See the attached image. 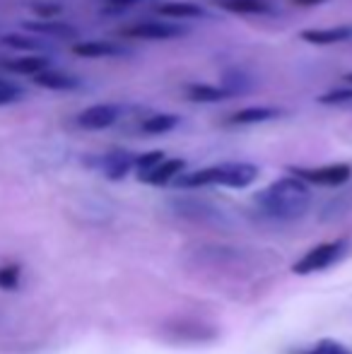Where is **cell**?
I'll return each instance as SVG.
<instances>
[{
	"label": "cell",
	"mask_w": 352,
	"mask_h": 354,
	"mask_svg": "<svg viewBox=\"0 0 352 354\" xmlns=\"http://www.w3.org/2000/svg\"><path fill=\"white\" fill-rule=\"evenodd\" d=\"M266 253L251 251L244 246H230V243H203L193 246L183 253V266L201 275H220V277H249L261 272L268 263Z\"/></svg>",
	"instance_id": "obj_1"
},
{
	"label": "cell",
	"mask_w": 352,
	"mask_h": 354,
	"mask_svg": "<svg viewBox=\"0 0 352 354\" xmlns=\"http://www.w3.org/2000/svg\"><path fill=\"white\" fill-rule=\"evenodd\" d=\"M254 205L272 222H297L311 210V188L299 176L290 174L256 193Z\"/></svg>",
	"instance_id": "obj_2"
},
{
	"label": "cell",
	"mask_w": 352,
	"mask_h": 354,
	"mask_svg": "<svg viewBox=\"0 0 352 354\" xmlns=\"http://www.w3.org/2000/svg\"><path fill=\"white\" fill-rule=\"evenodd\" d=\"M259 178V167L251 162H222L212 167L198 169V171L178 174L174 183L178 188H205V186H225V188H246Z\"/></svg>",
	"instance_id": "obj_3"
},
{
	"label": "cell",
	"mask_w": 352,
	"mask_h": 354,
	"mask_svg": "<svg viewBox=\"0 0 352 354\" xmlns=\"http://www.w3.org/2000/svg\"><path fill=\"white\" fill-rule=\"evenodd\" d=\"M172 212L178 219H186L193 224H203V227H215V229H232L234 217L225 210V207L215 205L210 201H198V198H178L169 203Z\"/></svg>",
	"instance_id": "obj_4"
},
{
	"label": "cell",
	"mask_w": 352,
	"mask_h": 354,
	"mask_svg": "<svg viewBox=\"0 0 352 354\" xmlns=\"http://www.w3.org/2000/svg\"><path fill=\"white\" fill-rule=\"evenodd\" d=\"M350 248V239L348 236H340L333 239V241H324L319 246L309 248L299 261L292 266V272L295 275H314V272L321 270H328L333 268L335 263L343 261V256L348 253Z\"/></svg>",
	"instance_id": "obj_5"
},
{
	"label": "cell",
	"mask_w": 352,
	"mask_h": 354,
	"mask_svg": "<svg viewBox=\"0 0 352 354\" xmlns=\"http://www.w3.org/2000/svg\"><path fill=\"white\" fill-rule=\"evenodd\" d=\"M191 29L181 24L178 19H142V22H133L118 29V37L131 39V41H172V39H181Z\"/></svg>",
	"instance_id": "obj_6"
},
{
	"label": "cell",
	"mask_w": 352,
	"mask_h": 354,
	"mask_svg": "<svg viewBox=\"0 0 352 354\" xmlns=\"http://www.w3.org/2000/svg\"><path fill=\"white\" fill-rule=\"evenodd\" d=\"M287 171L299 176L309 186H326V188H338L352 178V167L345 162L324 164V167H287Z\"/></svg>",
	"instance_id": "obj_7"
},
{
	"label": "cell",
	"mask_w": 352,
	"mask_h": 354,
	"mask_svg": "<svg viewBox=\"0 0 352 354\" xmlns=\"http://www.w3.org/2000/svg\"><path fill=\"white\" fill-rule=\"evenodd\" d=\"M136 157L138 154L128 152V149H111V152L94 157L89 164L94 169H99L104 174V178H109V181H123L136 169Z\"/></svg>",
	"instance_id": "obj_8"
},
{
	"label": "cell",
	"mask_w": 352,
	"mask_h": 354,
	"mask_svg": "<svg viewBox=\"0 0 352 354\" xmlns=\"http://www.w3.org/2000/svg\"><path fill=\"white\" fill-rule=\"evenodd\" d=\"M121 113L123 106L118 104H92L77 113L75 123L82 131H104V128H111L121 118Z\"/></svg>",
	"instance_id": "obj_9"
},
{
	"label": "cell",
	"mask_w": 352,
	"mask_h": 354,
	"mask_svg": "<svg viewBox=\"0 0 352 354\" xmlns=\"http://www.w3.org/2000/svg\"><path fill=\"white\" fill-rule=\"evenodd\" d=\"M73 53L80 58H123L131 56L133 51L118 41H109V39H87V41L73 44Z\"/></svg>",
	"instance_id": "obj_10"
},
{
	"label": "cell",
	"mask_w": 352,
	"mask_h": 354,
	"mask_svg": "<svg viewBox=\"0 0 352 354\" xmlns=\"http://www.w3.org/2000/svg\"><path fill=\"white\" fill-rule=\"evenodd\" d=\"M24 29L37 37H48V39H58V41H77L80 32L73 27L71 22H63V19L53 17V19H34V22H24Z\"/></svg>",
	"instance_id": "obj_11"
},
{
	"label": "cell",
	"mask_w": 352,
	"mask_h": 354,
	"mask_svg": "<svg viewBox=\"0 0 352 354\" xmlns=\"http://www.w3.org/2000/svg\"><path fill=\"white\" fill-rule=\"evenodd\" d=\"M167 335L174 337V340H193V342H203V340H215L217 337V328L207 326L203 321H172L167 326Z\"/></svg>",
	"instance_id": "obj_12"
},
{
	"label": "cell",
	"mask_w": 352,
	"mask_h": 354,
	"mask_svg": "<svg viewBox=\"0 0 352 354\" xmlns=\"http://www.w3.org/2000/svg\"><path fill=\"white\" fill-rule=\"evenodd\" d=\"M299 39L311 46H335L352 39L350 24H338V27H324V29H302Z\"/></svg>",
	"instance_id": "obj_13"
},
{
	"label": "cell",
	"mask_w": 352,
	"mask_h": 354,
	"mask_svg": "<svg viewBox=\"0 0 352 354\" xmlns=\"http://www.w3.org/2000/svg\"><path fill=\"white\" fill-rule=\"evenodd\" d=\"M282 111L277 106H244L227 116V126H256L280 118Z\"/></svg>",
	"instance_id": "obj_14"
},
{
	"label": "cell",
	"mask_w": 352,
	"mask_h": 354,
	"mask_svg": "<svg viewBox=\"0 0 352 354\" xmlns=\"http://www.w3.org/2000/svg\"><path fill=\"white\" fill-rule=\"evenodd\" d=\"M186 169V162L183 159H162L155 169H150L147 174H140V181L147 183V186H167V183H174V178Z\"/></svg>",
	"instance_id": "obj_15"
},
{
	"label": "cell",
	"mask_w": 352,
	"mask_h": 354,
	"mask_svg": "<svg viewBox=\"0 0 352 354\" xmlns=\"http://www.w3.org/2000/svg\"><path fill=\"white\" fill-rule=\"evenodd\" d=\"M32 80H34V84H37V87L51 89V92H73V89H80V84H82L75 75L51 71V68L32 75Z\"/></svg>",
	"instance_id": "obj_16"
},
{
	"label": "cell",
	"mask_w": 352,
	"mask_h": 354,
	"mask_svg": "<svg viewBox=\"0 0 352 354\" xmlns=\"http://www.w3.org/2000/svg\"><path fill=\"white\" fill-rule=\"evenodd\" d=\"M157 15L167 19H201V17H207L205 8L198 3H191V0H169V3H160L157 5Z\"/></svg>",
	"instance_id": "obj_17"
},
{
	"label": "cell",
	"mask_w": 352,
	"mask_h": 354,
	"mask_svg": "<svg viewBox=\"0 0 352 354\" xmlns=\"http://www.w3.org/2000/svg\"><path fill=\"white\" fill-rule=\"evenodd\" d=\"M188 102L196 104H220L232 99V92L222 84H207V82H193L186 87Z\"/></svg>",
	"instance_id": "obj_18"
},
{
	"label": "cell",
	"mask_w": 352,
	"mask_h": 354,
	"mask_svg": "<svg viewBox=\"0 0 352 354\" xmlns=\"http://www.w3.org/2000/svg\"><path fill=\"white\" fill-rule=\"evenodd\" d=\"M3 68L8 73L15 75H37L46 68H51V58L41 56V53H34V56H22V58H10V61H3Z\"/></svg>",
	"instance_id": "obj_19"
},
{
	"label": "cell",
	"mask_w": 352,
	"mask_h": 354,
	"mask_svg": "<svg viewBox=\"0 0 352 354\" xmlns=\"http://www.w3.org/2000/svg\"><path fill=\"white\" fill-rule=\"evenodd\" d=\"M181 123V116L176 113H150L140 121V133L145 136H165V133H172L174 128Z\"/></svg>",
	"instance_id": "obj_20"
},
{
	"label": "cell",
	"mask_w": 352,
	"mask_h": 354,
	"mask_svg": "<svg viewBox=\"0 0 352 354\" xmlns=\"http://www.w3.org/2000/svg\"><path fill=\"white\" fill-rule=\"evenodd\" d=\"M215 3L232 15H272V5L268 0H215Z\"/></svg>",
	"instance_id": "obj_21"
},
{
	"label": "cell",
	"mask_w": 352,
	"mask_h": 354,
	"mask_svg": "<svg viewBox=\"0 0 352 354\" xmlns=\"http://www.w3.org/2000/svg\"><path fill=\"white\" fill-rule=\"evenodd\" d=\"M0 41H3V46L15 48V51H41L44 48V41H39V39H34V37H24V34H17V32L5 34Z\"/></svg>",
	"instance_id": "obj_22"
},
{
	"label": "cell",
	"mask_w": 352,
	"mask_h": 354,
	"mask_svg": "<svg viewBox=\"0 0 352 354\" xmlns=\"http://www.w3.org/2000/svg\"><path fill=\"white\" fill-rule=\"evenodd\" d=\"M222 87H227L232 92V97H239V94H246L251 87H254V80L246 77L241 71H230L222 80Z\"/></svg>",
	"instance_id": "obj_23"
},
{
	"label": "cell",
	"mask_w": 352,
	"mask_h": 354,
	"mask_svg": "<svg viewBox=\"0 0 352 354\" xmlns=\"http://www.w3.org/2000/svg\"><path fill=\"white\" fill-rule=\"evenodd\" d=\"M316 102H319L321 106H348V104H352V84H348V87L331 89V92L321 94Z\"/></svg>",
	"instance_id": "obj_24"
},
{
	"label": "cell",
	"mask_w": 352,
	"mask_h": 354,
	"mask_svg": "<svg viewBox=\"0 0 352 354\" xmlns=\"http://www.w3.org/2000/svg\"><path fill=\"white\" fill-rule=\"evenodd\" d=\"M22 282V266L19 263H8L0 268V289L5 292H15Z\"/></svg>",
	"instance_id": "obj_25"
},
{
	"label": "cell",
	"mask_w": 352,
	"mask_h": 354,
	"mask_svg": "<svg viewBox=\"0 0 352 354\" xmlns=\"http://www.w3.org/2000/svg\"><path fill=\"white\" fill-rule=\"evenodd\" d=\"M165 157H167V154L162 152V149H152V152L138 154V157H136V171H138V176H140V174H147L150 169H155L157 164H160Z\"/></svg>",
	"instance_id": "obj_26"
},
{
	"label": "cell",
	"mask_w": 352,
	"mask_h": 354,
	"mask_svg": "<svg viewBox=\"0 0 352 354\" xmlns=\"http://www.w3.org/2000/svg\"><path fill=\"white\" fill-rule=\"evenodd\" d=\"M297 354H352V352L345 345H340V342L326 337V340L316 342L314 347H309V350H304V352H297Z\"/></svg>",
	"instance_id": "obj_27"
},
{
	"label": "cell",
	"mask_w": 352,
	"mask_h": 354,
	"mask_svg": "<svg viewBox=\"0 0 352 354\" xmlns=\"http://www.w3.org/2000/svg\"><path fill=\"white\" fill-rule=\"evenodd\" d=\"M29 8H32V12L37 15L39 19H53V17H58V15L63 12L61 5L48 3V0H37V3H32Z\"/></svg>",
	"instance_id": "obj_28"
},
{
	"label": "cell",
	"mask_w": 352,
	"mask_h": 354,
	"mask_svg": "<svg viewBox=\"0 0 352 354\" xmlns=\"http://www.w3.org/2000/svg\"><path fill=\"white\" fill-rule=\"evenodd\" d=\"M22 97H24L22 87H17V84L8 82V80H3V82H0V106H8V104L19 102Z\"/></svg>",
	"instance_id": "obj_29"
},
{
	"label": "cell",
	"mask_w": 352,
	"mask_h": 354,
	"mask_svg": "<svg viewBox=\"0 0 352 354\" xmlns=\"http://www.w3.org/2000/svg\"><path fill=\"white\" fill-rule=\"evenodd\" d=\"M102 3H104V12H123V10L145 3V0H102Z\"/></svg>",
	"instance_id": "obj_30"
},
{
	"label": "cell",
	"mask_w": 352,
	"mask_h": 354,
	"mask_svg": "<svg viewBox=\"0 0 352 354\" xmlns=\"http://www.w3.org/2000/svg\"><path fill=\"white\" fill-rule=\"evenodd\" d=\"M290 3L299 5V8H319V5H324L326 0H290Z\"/></svg>",
	"instance_id": "obj_31"
},
{
	"label": "cell",
	"mask_w": 352,
	"mask_h": 354,
	"mask_svg": "<svg viewBox=\"0 0 352 354\" xmlns=\"http://www.w3.org/2000/svg\"><path fill=\"white\" fill-rule=\"evenodd\" d=\"M343 82H345V84H352V73H345V75H343Z\"/></svg>",
	"instance_id": "obj_32"
},
{
	"label": "cell",
	"mask_w": 352,
	"mask_h": 354,
	"mask_svg": "<svg viewBox=\"0 0 352 354\" xmlns=\"http://www.w3.org/2000/svg\"><path fill=\"white\" fill-rule=\"evenodd\" d=\"M0 82H3V80H0Z\"/></svg>",
	"instance_id": "obj_33"
}]
</instances>
